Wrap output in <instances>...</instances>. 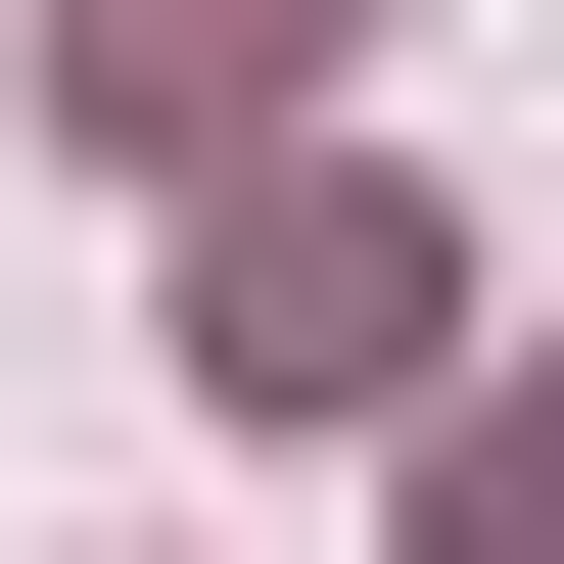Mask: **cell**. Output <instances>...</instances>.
<instances>
[{
	"label": "cell",
	"instance_id": "1",
	"mask_svg": "<svg viewBox=\"0 0 564 564\" xmlns=\"http://www.w3.org/2000/svg\"><path fill=\"white\" fill-rule=\"evenodd\" d=\"M423 329H470V282H423V188H236V236H188V377H236V423H377Z\"/></svg>",
	"mask_w": 564,
	"mask_h": 564
},
{
	"label": "cell",
	"instance_id": "2",
	"mask_svg": "<svg viewBox=\"0 0 564 564\" xmlns=\"http://www.w3.org/2000/svg\"><path fill=\"white\" fill-rule=\"evenodd\" d=\"M236 47H329V0H47V95H95V141H236Z\"/></svg>",
	"mask_w": 564,
	"mask_h": 564
}]
</instances>
